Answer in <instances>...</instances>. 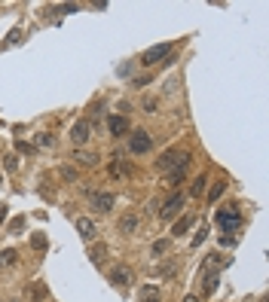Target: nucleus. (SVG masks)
<instances>
[{
  "label": "nucleus",
  "instance_id": "obj_4",
  "mask_svg": "<svg viewBox=\"0 0 269 302\" xmlns=\"http://www.w3.org/2000/svg\"><path fill=\"white\" fill-rule=\"evenodd\" d=\"M150 147H153V137L147 131H132L129 134V153L144 156V153H150Z\"/></svg>",
  "mask_w": 269,
  "mask_h": 302
},
{
  "label": "nucleus",
  "instance_id": "obj_24",
  "mask_svg": "<svg viewBox=\"0 0 269 302\" xmlns=\"http://www.w3.org/2000/svg\"><path fill=\"white\" fill-rule=\"evenodd\" d=\"M141 302H159V290L156 287H144L141 290Z\"/></svg>",
  "mask_w": 269,
  "mask_h": 302
},
{
  "label": "nucleus",
  "instance_id": "obj_28",
  "mask_svg": "<svg viewBox=\"0 0 269 302\" xmlns=\"http://www.w3.org/2000/svg\"><path fill=\"white\" fill-rule=\"evenodd\" d=\"M165 251H168V241H156L153 244V257H162Z\"/></svg>",
  "mask_w": 269,
  "mask_h": 302
},
{
  "label": "nucleus",
  "instance_id": "obj_26",
  "mask_svg": "<svg viewBox=\"0 0 269 302\" xmlns=\"http://www.w3.org/2000/svg\"><path fill=\"white\" fill-rule=\"evenodd\" d=\"M3 165H6L9 174H15V171H19V156H6V159H3Z\"/></svg>",
  "mask_w": 269,
  "mask_h": 302
},
{
  "label": "nucleus",
  "instance_id": "obj_35",
  "mask_svg": "<svg viewBox=\"0 0 269 302\" xmlns=\"http://www.w3.org/2000/svg\"><path fill=\"white\" fill-rule=\"evenodd\" d=\"M6 220V205H0V223Z\"/></svg>",
  "mask_w": 269,
  "mask_h": 302
},
{
  "label": "nucleus",
  "instance_id": "obj_1",
  "mask_svg": "<svg viewBox=\"0 0 269 302\" xmlns=\"http://www.w3.org/2000/svg\"><path fill=\"white\" fill-rule=\"evenodd\" d=\"M214 220H217V226L223 229V232H239V229H242V211H239V205L217 208Z\"/></svg>",
  "mask_w": 269,
  "mask_h": 302
},
{
  "label": "nucleus",
  "instance_id": "obj_30",
  "mask_svg": "<svg viewBox=\"0 0 269 302\" xmlns=\"http://www.w3.org/2000/svg\"><path fill=\"white\" fill-rule=\"evenodd\" d=\"M205 235H208V229L202 226V229H199V232H196V238H193V247H199V244L205 241Z\"/></svg>",
  "mask_w": 269,
  "mask_h": 302
},
{
  "label": "nucleus",
  "instance_id": "obj_15",
  "mask_svg": "<svg viewBox=\"0 0 269 302\" xmlns=\"http://www.w3.org/2000/svg\"><path fill=\"white\" fill-rule=\"evenodd\" d=\"M217 281H220V275H217V272L202 275V293H205V296H211L214 290H217Z\"/></svg>",
  "mask_w": 269,
  "mask_h": 302
},
{
  "label": "nucleus",
  "instance_id": "obj_9",
  "mask_svg": "<svg viewBox=\"0 0 269 302\" xmlns=\"http://www.w3.org/2000/svg\"><path fill=\"white\" fill-rule=\"evenodd\" d=\"M77 232H80L83 241H92L95 232H98V226H95V220H89V217H77Z\"/></svg>",
  "mask_w": 269,
  "mask_h": 302
},
{
  "label": "nucleus",
  "instance_id": "obj_7",
  "mask_svg": "<svg viewBox=\"0 0 269 302\" xmlns=\"http://www.w3.org/2000/svg\"><path fill=\"white\" fill-rule=\"evenodd\" d=\"M70 140H74L77 150L89 140V122H86V119H80V122H74V126H70Z\"/></svg>",
  "mask_w": 269,
  "mask_h": 302
},
{
  "label": "nucleus",
  "instance_id": "obj_14",
  "mask_svg": "<svg viewBox=\"0 0 269 302\" xmlns=\"http://www.w3.org/2000/svg\"><path fill=\"white\" fill-rule=\"evenodd\" d=\"M70 159H74L77 165H83V168L98 165V156H95V153H86V150H74V156H70Z\"/></svg>",
  "mask_w": 269,
  "mask_h": 302
},
{
  "label": "nucleus",
  "instance_id": "obj_19",
  "mask_svg": "<svg viewBox=\"0 0 269 302\" xmlns=\"http://www.w3.org/2000/svg\"><path fill=\"white\" fill-rule=\"evenodd\" d=\"M37 147H40V150H52V147H55V137H52L49 131H40V134H37Z\"/></svg>",
  "mask_w": 269,
  "mask_h": 302
},
{
  "label": "nucleus",
  "instance_id": "obj_22",
  "mask_svg": "<svg viewBox=\"0 0 269 302\" xmlns=\"http://www.w3.org/2000/svg\"><path fill=\"white\" fill-rule=\"evenodd\" d=\"M184 171H187V168H177V171H168V177H165V183H168V186H177V183L184 180Z\"/></svg>",
  "mask_w": 269,
  "mask_h": 302
},
{
  "label": "nucleus",
  "instance_id": "obj_36",
  "mask_svg": "<svg viewBox=\"0 0 269 302\" xmlns=\"http://www.w3.org/2000/svg\"><path fill=\"white\" fill-rule=\"evenodd\" d=\"M184 302H199V296H187V299H184Z\"/></svg>",
  "mask_w": 269,
  "mask_h": 302
},
{
  "label": "nucleus",
  "instance_id": "obj_32",
  "mask_svg": "<svg viewBox=\"0 0 269 302\" xmlns=\"http://www.w3.org/2000/svg\"><path fill=\"white\" fill-rule=\"evenodd\" d=\"M239 238L236 235H220V247H232V244H236Z\"/></svg>",
  "mask_w": 269,
  "mask_h": 302
},
{
  "label": "nucleus",
  "instance_id": "obj_2",
  "mask_svg": "<svg viewBox=\"0 0 269 302\" xmlns=\"http://www.w3.org/2000/svg\"><path fill=\"white\" fill-rule=\"evenodd\" d=\"M190 153H174V150H165L162 159H156V168L159 171H177V168H187L190 165Z\"/></svg>",
  "mask_w": 269,
  "mask_h": 302
},
{
  "label": "nucleus",
  "instance_id": "obj_11",
  "mask_svg": "<svg viewBox=\"0 0 269 302\" xmlns=\"http://www.w3.org/2000/svg\"><path fill=\"white\" fill-rule=\"evenodd\" d=\"M107 129H110L113 137H122L125 131H129V116H110L107 119Z\"/></svg>",
  "mask_w": 269,
  "mask_h": 302
},
{
  "label": "nucleus",
  "instance_id": "obj_6",
  "mask_svg": "<svg viewBox=\"0 0 269 302\" xmlns=\"http://www.w3.org/2000/svg\"><path fill=\"white\" fill-rule=\"evenodd\" d=\"M113 202H116L113 192H95V195H92V211H98V214H107V211L113 208Z\"/></svg>",
  "mask_w": 269,
  "mask_h": 302
},
{
  "label": "nucleus",
  "instance_id": "obj_27",
  "mask_svg": "<svg viewBox=\"0 0 269 302\" xmlns=\"http://www.w3.org/2000/svg\"><path fill=\"white\" fill-rule=\"evenodd\" d=\"M22 229H25V217H15V220H12V226H9V232H12V235H19Z\"/></svg>",
  "mask_w": 269,
  "mask_h": 302
},
{
  "label": "nucleus",
  "instance_id": "obj_10",
  "mask_svg": "<svg viewBox=\"0 0 269 302\" xmlns=\"http://www.w3.org/2000/svg\"><path fill=\"white\" fill-rule=\"evenodd\" d=\"M46 299H49V287L43 281H34L28 287V302H46Z\"/></svg>",
  "mask_w": 269,
  "mask_h": 302
},
{
  "label": "nucleus",
  "instance_id": "obj_18",
  "mask_svg": "<svg viewBox=\"0 0 269 302\" xmlns=\"http://www.w3.org/2000/svg\"><path fill=\"white\" fill-rule=\"evenodd\" d=\"M205 183H208V177H205V174H199V177L193 180V186H190V195H193V199H199V195H205Z\"/></svg>",
  "mask_w": 269,
  "mask_h": 302
},
{
  "label": "nucleus",
  "instance_id": "obj_34",
  "mask_svg": "<svg viewBox=\"0 0 269 302\" xmlns=\"http://www.w3.org/2000/svg\"><path fill=\"white\" fill-rule=\"evenodd\" d=\"M80 6H74V3H64V6H55V12H77Z\"/></svg>",
  "mask_w": 269,
  "mask_h": 302
},
{
  "label": "nucleus",
  "instance_id": "obj_20",
  "mask_svg": "<svg viewBox=\"0 0 269 302\" xmlns=\"http://www.w3.org/2000/svg\"><path fill=\"white\" fill-rule=\"evenodd\" d=\"M46 244H49V241H46L43 232H34V235H31V247H34V251H46Z\"/></svg>",
  "mask_w": 269,
  "mask_h": 302
},
{
  "label": "nucleus",
  "instance_id": "obj_25",
  "mask_svg": "<svg viewBox=\"0 0 269 302\" xmlns=\"http://www.w3.org/2000/svg\"><path fill=\"white\" fill-rule=\"evenodd\" d=\"M104 254H107V247H104V244H101V247H92V262L101 265V262H104Z\"/></svg>",
  "mask_w": 269,
  "mask_h": 302
},
{
  "label": "nucleus",
  "instance_id": "obj_31",
  "mask_svg": "<svg viewBox=\"0 0 269 302\" xmlns=\"http://www.w3.org/2000/svg\"><path fill=\"white\" fill-rule=\"evenodd\" d=\"M141 107H144V113H153V110H156V98H144Z\"/></svg>",
  "mask_w": 269,
  "mask_h": 302
},
{
  "label": "nucleus",
  "instance_id": "obj_13",
  "mask_svg": "<svg viewBox=\"0 0 269 302\" xmlns=\"http://www.w3.org/2000/svg\"><path fill=\"white\" fill-rule=\"evenodd\" d=\"M110 174H113V177H129V174H132V165L125 162L122 156H113V159H110Z\"/></svg>",
  "mask_w": 269,
  "mask_h": 302
},
{
  "label": "nucleus",
  "instance_id": "obj_17",
  "mask_svg": "<svg viewBox=\"0 0 269 302\" xmlns=\"http://www.w3.org/2000/svg\"><path fill=\"white\" fill-rule=\"evenodd\" d=\"M135 229H138V217H135V214H125V217L119 220V232H122V235L135 232Z\"/></svg>",
  "mask_w": 269,
  "mask_h": 302
},
{
  "label": "nucleus",
  "instance_id": "obj_12",
  "mask_svg": "<svg viewBox=\"0 0 269 302\" xmlns=\"http://www.w3.org/2000/svg\"><path fill=\"white\" fill-rule=\"evenodd\" d=\"M220 265H223V257H220V254H208V257L202 259V265H199V272H202V275H208V272H220Z\"/></svg>",
  "mask_w": 269,
  "mask_h": 302
},
{
  "label": "nucleus",
  "instance_id": "obj_37",
  "mask_svg": "<svg viewBox=\"0 0 269 302\" xmlns=\"http://www.w3.org/2000/svg\"><path fill=\"white\" fill-rule=\"evenodd\" d=\"M0 183H3V174H0Z\"/></svg>",
  "mask_w": 269,
  "mask_h": 302
},
{
  "label": "nucleus",
  "instance_id": "obj_8",
  "mask_svg": "<svg viewBox=\"0 0 269 302\" xmlns=\"http://www.w3.org/2000/svg\"><path fill=\"white\" fill-rule=\"evenodd\" d=\"M110 284H113V287H132V269L116 265V269L110 272Z\"/></svg>",
  "mask_w": 269,
  "mask_h": 302
},
{
  "label": "nucleus",
  "instance_id": "obj_5",
  "mask_svg": "<svg viewBox=\"0 0 269 302\" xmlns=\"http://www.w3.org/2000/svg\"><path fill=\"white\" fill-rule=\"evenodd\" d=\"M181 208H184V195H181V192H171L168 199H165V205L159 208V217H162V220H171Z\"/></svg>",
  "mask_w": 269,
  "mask_h": 302
},
{
  "label": "nucleus",
  "instance_id": "obj_29",
  "mask_svg": "<svg viewBox=\"0 0 269 302\" xmlns=\"http://www.w3.org/2000/svg\"><path fill=\"white\" fill-rule=\"evenodd\" d=\"M61 177H64V180H77V171L70 168V165H64V168H61Z\"/></svg>",
  "mask_w": 269,
  "mask_h": 302
},
{
  "label": "nucleus",
  "instance_id": "obj_16",
  "mask_svg": "<svg viewBox=\"0 0 269 302\" xmlns=\"http://www.w3.org/2000/svg\"><path fill=\"white\" fill-rule=\"evenodd\" d=\"M193 223H196V217H193V214H187V217H181V220H177V223L171 226V235H174V238H177V235H184V232H187V229H190Z\"/></svg>",
  "mask_w": 269,
  "mask_h": 302
},
{
  "label": "nucleus",
  "instance_id": "obj_21",
  "mask_svg": "<svg viewBox=\"0 0 269 302\" xmlns=\"http://www.w3.org/2000/svg\"><path fill=\"white\" fill-rule=\"evenodd\" d=\"M15 259H19V254H15L12 247L9 251H0V265H15Z\"/></svg>",
  "mask_w": 269,
  "mask_h": 302
},
{
  "label": "nucleus",
  "instance_id": "obj_3",
  "mask_svg": "<svg viewBox=\"0 0 269 302\" xmlns=\"http://www.w3.org/2000/svg\"><path fill=\"white\" fill-rule=\"evenodd\" d=\"M171 55V43H159L153 49H147L144 55H141V64L150 67V64H165V58Z\"/></svg>",
  "mask_w": 269,
  "mask_h": 302
},
{
  "label": "nucleus",
  "instance_id": "obj_33",
  "mask_svg": "<svg viewBox=\"0 0 269 302\" xmlns=\"http://www.w3.org/2000/svg\"><path fill=\"white\" fill-rule=\"evenodd\" d=\"M15 147H19V153H34V147L28 144V140H19V144H15Z\"/></svg>",
  "mask_w": 269,
  "mask_h": 302
},
{
  "label": "nucleus",
  "instance_id": "obj_23",
  "mask_svg": "<svg viewBox=\"0 0 269 302\" xmlns=\"http://www.w3.org/2000/svg\"><path fill=\"white\" fill-rule=\"evenodd\" d=\"M223 189H226V183H223V180H217V183H214V186L208 189V202H217V199H220V192H223Z\"/></svg>",
  "mask_w": 269,
  "mask_h": 302
}]
</instances>
